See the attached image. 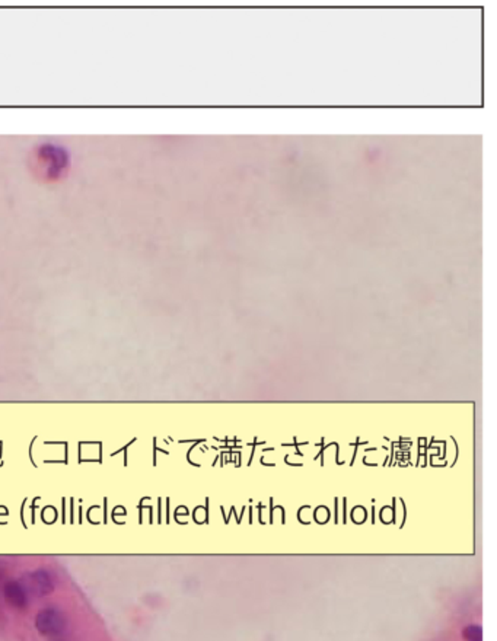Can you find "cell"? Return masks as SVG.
<instances>
[{
  "mask_svg": "<svg viewBox=\"0 0 497 641\" xmlns=\"http://www.w3.org/2000/svg\"><path fill=\"white\" fill-rule=\"evenodd\" d=\"M28 591L25 584L18 580H9L2 586V596L13 609H25L28 607Z\"/></svg>",
  "mask_w": 497,
  "mask_h": 641,
  "instance_id": "2",
  "label": "cell"
},
{
  "mask_svg": "<svg viewBox=\"0 0 497 641\" xmlns=\"http://www.w3.org/2000/svg\"><path fill=\"white\" fill-rule=\"evenodd\" d=\"M463 638L465 641H483V627L478 624H470L464 627Z\"/></svg>",
  "mask_w": 497,
  "mask_h": 641,
  "instance_id": "4",
  "label": "cell"
},
{
  "mask_svg": "<svg viewBox=\"0 0 497 641\" xmlns=\"http://www.w3.org/2000/svg\"><path fill=\"white\" fill-rule=\"evenodd\" d=\"M25 588H27L28 593L43 598L53 592L54 581L47 570L39 569L28 576V581L25 583Z\"/></svg>",
  "mask_w": 497,
  "mask_h": 641,
  "instance_id": "3",
  "label": "cell"
},
{
  "mask_svg": "<svg viewBox=\"0 0 497 641\" xmlns=\"http://www.w3.org/2000/svg\"><path fill=\"white\" fill-rule=\"evenodd\" d=\"M34 626L35 630L44 637H57L66 628V616L57 608L46 607L36 612Z\"/></svg>",
  "mask_w": 497,
  "mask_h": 641,
  "instance_id": "1",
  "label": "cell"
}]
</instances>
